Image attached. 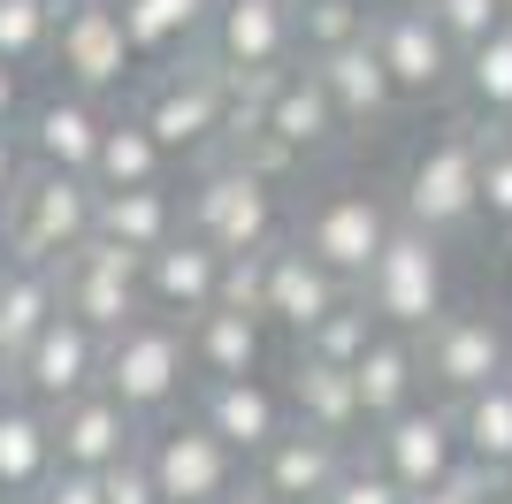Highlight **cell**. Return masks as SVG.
I'll list each match as a JSON object with an SVG mask.
<instances>
[{"label":"cell","mask_w":512,"mask_h":504,"mask_svg":"<svg viewBox=\"0 0 512 504\" xmlns=\"http://www.w3.org/2000/svg\"><path fill=\"white\" fill-rule=\"evenodd\" d=\"M184 230H192L199 245H214L222 260H237V252H268V245H283V184L253 176V168L222 146L214 161H199V176H192Z\"/></svg>","instance_id":"obj_1"},{"label":"cell","mask_w":512,"mask_h":504,"mask_svg":"<svg viewBox=\"0 0 512 504\" xmlns=\"http://www.w3.org/2000/svg\"><path fill=\"white\" fill-rule=\"evenodd\" d=\"M360 298L367 314L383 321V329L398 336H421L428 321L451 306V275H444V237L413 230V222H398V230L383 237V252L367 260L360 275Z\"/></svg>","instance_id":"obj_2"},{"label":"cell","mask_w":512,"mask_h":504,"mask_svg":"<svg viewBox=\"0 0 512 504\" xmlns=\"http://www.w3.org/2000/svg\"><path fill=\"white\" fill-rule=\"evenodd\" d=\"M184 382H192V344H184V321L169 314H138L130 329L107 336V367H100V390L123 405L130 420L146 413H169L184 398Z\"/></svg>","instance_id":"obj_3"},{"label":"cell","mask_w":512,"mask_h":504,"mask_svg":"<svg viewBox=\"0 0 512 504\" xmlns=\"http://www.w3.org/2000/svg\"><path fill=\"white\" fill-rule=\"evenodd\" d=\"M398 222L428 237H451L482 222V123H451L444 138H428L406 168V191H398Z\"/></svg>","instance_id":"obj_4"},{"label":"cell","mask_w":512,"mask_h":504,"mask_svg":"<svg viewBox=\"0 0 512 504\" xmlns=\"http://www.w3.org/2000/svg\"><path fill=\"white\" fill-rule=\"evenodd\" d=\"M92 207H100L92 176H62V168H23V184L8 191V207H0V230H8L16 260L62 268L69 252L92 237Z\"/></svg>","instance_id":"obj_5"},{"label":"cell","mask_w":512,"mask_h":504,"mask_svg":"<svg viewBox=\"0 0 512 504\" xmlns=\"http://www.w3.org/2000/svg\"><path fill=\"white\" fill-rule=\"evenodd\" d=\"M138 123L161 138L169 161H184V153H192V161H214V153L230 146V77L214 62L169 69V77L138 100Z\"/></svg>","instance_id":"obj_6"},{"label":"cell","mask_w":512,"mask_h":504,"mask_svg":"<svg viewBox=\"0 0 512 504\" xmlns=\"http://www.w3.org/2000/svg\"><path fill=\"white\" fill-rule=\"evenodd\" d=\"M54 283H62V314H77L100 336L130 329V321L146 314V260L123 252V245H107V237H85V245L54 268Z\"/></svg>","instance_id":"obj_7"},{"label":"cell","mask_w":512,"mask_h":504,"mask_svg":"<svg viewBox=\"0 0 512 504\" xmlns=\"http://www.w3.org/2000/svg\"><path fill=\"white\" fill-rule=\"evenodd\" d=\"M512 375V344L490 314H474V306H444V314L421 329V382L444 390V405L474 398L482 382Z\"/></svg>","instance_id":"obj_8"},{"label":"cell","mask_w":512,"mask_h":504,"mask_svg":"<svg viewBox=\"0 0 512 504\" xmlns=\"http://www.w3.org/2000/svg\"><path fill=\"white\" fill-rule=\"evenodd\" d=\"M46 62L62 69L77 92H92V100L123 92L130 69H138L123 8H115V0H62V23H54V54H46Z\"/></svg>","instance_id":"obj_9"},{"label":"cell","mask_w":512,"mask_h":504,"mask_svg":"<svg viewBox=\"0 0 512 504\" xmlns=\"http://www.w3.org/2000/svg\"><path fill=\"white\" fill-rule=\"evenodd\" d=\"M299 54V16L291 0H214L207 16V62L222 77H276Z\"/></svg>","instance_id":"obj_10"},{"label":"cell","mask_w":512,"mask_h":504,"mask_svg":"<svg viewBox=\"0 0 512 504\" xmlns=\"http://www.w3.org/2000/svg\"><path fill=\"white\" fill-rule=\"evenodd\" d=\"M138 443H146V466H153V482H161V504H222L237 489V451L199 413L169 420V428H153Z\"/></svg>","instance_id":"obj_11"},{"label":"cell","mask_w":512,"mask_h":504,"mask_svg":"<svg viewBox=\"0 0 512 504\" xmlns=\"http://www.w3.org/2000/svg\"><path fill=\"white\" fill-rule=\"evenodd\" d=\"M390 230H398V207H383V199H375V191H360V184H344V191H329V199L299 222V245L314 252L329 275H344V283L360 291L367 260L383 252Z\"/></svg>","instance_id":"obj_12"},{"label":"cell","mask_w":512,"mask_h":504,"mask_svg":"<svg viewBox=\"0 0 512 504\" xmlns=\"http://www.w3.org/2000/svg\"><path fill=\"white\" fill-rule=\"evenodd\" d=\"M100 367H107V336L85 329L77 314H54L31 344H23L16 382H23V398H31V405H46V413H54V405L100 390Z\"/></svg>","instance_id":"obj_13"},{"label":"cell","mask_w":512,"mask_h":504,"mask_svg":"<svg viewBox=\"0 0 512 504\" xmlns=\"http://www.w3.org/2000/svg\"><path fill=\"white\" fill-rule=\"evenodd\" d=\"M367 46L383 54L398 100H436L444 84H459V54H451V39L436 31L428 8H398V0L375 8V16H367Z\"/></svg>","instance_id":"obj_14"},{"label":"cell","mask_w":512,"mask_h":504,"mask_svg":"<svg viewBox=\"0 0 512 504\" xmlns=\"http://www.w3.org/2000/svg\"><path fill=\"white\" fill-rule=\"evenodd\" d=\"M344 298H352V283H344V275H329L314 252L299 245V237L268 245V268H260V321H268V329L314 336L321 321L344 306Z\"/></svg>","instance_id":"obj_15"},{"label":"cell","mask_w":512,"mask_h":504,"mask_svg":"<svg viewBox=\"0 0 512 504\" xmlns=\"http://www.w3.org/2000/svg\"><path fill=\"white\" fill-rule=\"evenodd\" d=\"M459 459H467V451H459V420H451V405H406L398 420L375 428V466H383L406 497L436 489Z\"/></svg>","instance_id":"obj_16"},{"label":"cell","mask_w":512,"mask_h":504,"mask_svg":"<svg viewBox=\"0 0 512 504\" xmlns=\"http://www.w3.org/2000/svg\"><path fill=\"white\" fill-rule=\"evenodd\" d=\"M100 130H107V107L92 100V92H77V84H62V92H46L31 115L16 123L23 153H31V168H62V176H92V153H100Z\"/></svg>","instance_id":"obj_17"},{"label":"cell","mask_w":512,"mask_h":504,"mask_svg":"<svg viewBox=\"0 0 512 504\" xmlns=\"http://www.w3.org/2000/svg\"><path fill=\"white\" fill-rule=\"evenodd\" d=\"M253 466H260L253 482L268 489L276 504H321V497H329V482L352 466V443L314 436V428H299V420H283V436L268 443Z\"/></svg>","instance_id":"obj_18"},{"label":"cell","mask_w":512,"mask_h":504,"mask_svg":"<svg viewBox=\"0 0 512 504\" xmlns=\"http://www.w3.org/2000/svg\"><path fill=\"white\" fill-rule=\"evenodd\" d=\"M253 130L283 138V146L306 161V153H321V146H329V138L344 130V115L329 107L321 77L299 62V69H276V77H268V92H260V107H253ZM237 138H245V130H237Z\"/></svg>","instance_id":"obj_19"},{"label":"cell","mask_w":512,"mask_h":504,"mask_svg":"<svg viewBox=\"0 0 512 504\" xmlns=\"http://www.w3.org/2000/svg\"><path fill=\"white\" fill-rule=\"evenodd\" d=\"M199 420L230 443L237 459H260V451L283 436L291 405H283V390H268L260 375H222V382H207V390H199Z\"/></svg>","instance_id":"obj_20"},{"label":"cell","mask_w":512,"mask_h":504,"mask_svg":"<svg viewBox=\"0 0 512 504\" xmlns=\"http://www.w3.org/2000/svg\"><path fill=\"white\" fill-rule=\"evenodd\" d=\"M214 298H222V252L214 245H199L192 230H176L161 252H146V306L153 314H207Z\"/></svg>","instance_id":"obj_21"},{"label":"cell","mask_w":512,"mask_h":504,"mask_svg":"<svg viewBox=\"0 0 512 504\" xmlns=\"http://www.w3.org/2000/svg\"><path fill=\"white\" fill-rule=\"evenodd\" d=\"M46 420H54V459H62V466H85V474L115 466L130 443H138V420L107 398V390H85V398L54 405Z\"/></svg>","instance_id":"obj_22"},{"label":"cell","mask_w":512,"mask_h":504,"mask_svg":"<svg viewBox=\"0 0 512 504\" xmlns=\"http://www.w3.org/2000/svg\"><path fill=\"white\" fill-rule=\"evenodd\" d=\"M306 69L321 77V92H329V107L344 115V130L352 123H383V115H398V84H390L383 54L367 39L337 46V54H306Z\"/></svg>","instance_id":"obj_23"},{"label":"cell","mask_w":512,"mask_h":504,"mask_svg":"<svg viewBox=\"0 0 512 504\" xmlns=\"http://www.w3.org/2000/svg\"><path fill=\"white\" fill-rule=\"evenodd\" d=\"M352 390H360L367 428H383V420H398L406 405H421V344L398 336V329H383L360 359H352Z\"/></svg>","instance_id":"obj_24"},{"label":"cell","mask_w":512,"mask_h":504,"mask_svg":"<svg viewBox=\"0 0 512 504\" xmlns=\"http://www.w3.org/2000/svg\"><path fill=\"white\" fill-rule=\"evenodd\" d=\"M184 344H192V375H207V382L260 375V359H268V321L245 314V306H207V314L184 321Z\"/></svg>","instance_id":"obj_25"},{"label":"cell","mask_w":512,"mask_h":504,"mask_svg":"<svg viewBox=\"0 0 512 504\" xmlns=\"http://www.w3.org/2000/svg\"><path fill=\"white\" fill-rule=\"evenodd\" d=\"M100 191V184H92ZM184 230V207H176L169 184H138V191H100V207H92V237H107V245L123 252H161L169 237Z\"/></svg>","instance_id":"obj_26"},{"label":"cell","mask_w":512,"mask_h":504,"mask_svg":"<svg viewBox=\"0 0 512 504\" xmlns=\"http://www.w3.org/2000/svg\"><path fill=\"white\" fill-rule=\"evenodd\" d=\"M283 405H291V420L299 428H314V436H337L352 443L367 428L360 420V390H352V367H329V359H291V390H283Z\"/></svg>","instance_id":"obj_27"},{"label":"cell","mask_w":512,"mask_h":504,"mask_svg":"<svg viewBox=\"0 0 512 504\" xmlns=\"http://www.w3.org/2000/svg\"><path fill=\"white\" fill-rule=\"evenodd\" d=\"M54 466L62 459H54V420H46V405L16 398L0 413V497H31Z\"/></svg>","instance_id":"obj_28"},{"label":"cell","mask_w":512,"mask_h":504,"mask_svg":"<svg viewBox=\"0 0 512 504\" xmlns=\"http://www.w3.org/2000/svg\"><path fill=\"white\" fill-rule=\"evenodd\" d=\"M92 184L100 191H138V184H169V153L138 123V107L130 115H107L100 130V153H92Z\"/></svg>","instance_id":"obj_29"},{"label":"cell","mask_w":512,"mask_h":504,"mask_svg":"<svg viewBox=\"0 0 512 504\" xmlns=\"http://www.w3.org/2000/svg\"><path fill=\"white\" fill-rule=\"evenodd\" d=\"M62 314V283L39 260H16L8 283H0V359H23V344Z\"/></svg>","instance_id":"obj_30"},{"label":"cell","mask_w":512,"mask_h":504,"mask_svg":"<svg viewBox=\"0 0 512 504\" xmlns=\"http://www.w3.org/2000/svg\"><path fill=\"white\" fill-rule=\"evenodd\" d=\"M451 420H459V451H467L474 466L512 474V375H497V382H482L474 398H459Z\"/></svg>","instance_id":"obj_31"},{"label":"cell","mask_w":512,"mask_h":504,"mask_svg":"<svg viewBox=\"0 0 512 504\" xmlns=\"http://www.w3.org/2000/svg\"><path fill=\"white\" fill-rule=\"evenodd\" d=\"M115 8H123V31L138 46V62H161L176 46H192L214 16V0H115Z\"/></svg>","instance_id":"obj_32"},{"label":"cell","mask_w":512,"mask_h":504,"mask_svg":"<svg viewBox=\"0 0 512 504\" xmlns=\"http://www.w3.org/2000/svg\"><path fill=\"white\" fill-rule=\"evenodd\" d=\"M459 92H467V107L482 115V123L512 115V16L497 23L482 46H467V54H459Z\"/></svg>","instance_id":"obj_33"},{"label":"cell","mask_w":512,"mask_h":504,"mask_svg":"<svg viewBox=\"0 0 512 504\" xmlns=\"http://www.w3.org/2000/svg\"><path fill=\"white\" fill-rule=\"evenodd\" d=\"M54 23H62V0H0V62L31 69L54 54Z\"/></svg>","instance_id":"obj_34"},{"label":"cell","mask_w":512,"mask_h":504,"mask_svg":"<svg viewBox=\"0 0 512 504\" xmlns=\"http://www.w3.org/2000/svg\"><path fill=\"white\" fill-rule=\"evenodd\" d=\"M375 336H383V321L367 314V298L352 291V298H344V306L321 321L314 336H299V352H306V359H329V367H352V359H360Z\"/></svg>","instance_id":"obj_35"},{"label":"cell","mask_w":512,"mask_h":504,"mask_svg":"<svg viewBox=\"0 0 512 504\" xmlns=\"http://www.w3.org/2000/svg\"><path fill=\"white\" fill-rule=\"evenodd\" d=\"M299 16V54H337V46H352V39H367V0H299L291 8Z\"/></svg>","instance_id":"obj_36"},{"label":"cell","mask_w":512,"mask_h":504,"mask_svg":"<svg viewBox=\"0 0 512 504\" xmlns=\"http://www.w3.org/2000/svg\"><path fill=\"white\" fill-rule=\"evenodd\" d=\"M428 16H436V31L451 39V54H467V46H482L497 23L512 16V0H428Z\"/></svg>","instance_id":"obj_37"},{"label":"cell","mask_w":512,"mask_h":504,"mask_svg":"<svg viewBox=\"0 0 512 504\" xmlns=\"http://www.w3.org/2000/svg\"><path fill=\"white\" fill-rule=\"evenodd\" d=\"M482 214L497 230H512V146L482 123Z\"/></svg>","instance_id":"obj_38"},{"label":"cell","mask_w":512,"mask_h":504,"mask_svg":"<svg viewBox=\"0 0 512 504\" xmlns=\"http://www.w3.org/2000/svg\"><path fill=\"white\" fill-rule=\"evenodd\" d=\"M100 497L107 504H161V482H153V466H146V443H130L115 466H100Z\"/></svg>","instance_id":"obj_39"},{"label":"cell","mask_w":512,"mask_h":504,"mask_svg":"<svg viewBox=\"0 0 512 504\" xmlns=\"http://www.w3.org/2000/svg\"><path fill=\"white\" fill-rule=\"evenodd\" d=\"M321 504H413V497H406L398 482H390V474H383L375 459H352V466L337 474V482H329V497H321Z\"/></svg>","instance_id":"obj_40"},{"label":"cell","mask_w":512,"mask_h":504,"mask_svg":"<svg viewBox=\"0 0 512 504\" xmlns=\"http://www.w3.org/2000/svg\"><path fill=\"white\" fill-rule=\"evenodd\" d=\"M490 497H497V474H490V466H474V459H459L444 482L421 489L413 504H490Z\"/></svg>","instance_id":"obj_41"},{"label":"cell","mask_w":512,"mask_h":504,"mask_svg":"<svg viewBox=\"0 0 512 504\" xmlns=\"http://www.w3.org/2000/svg\"><path fill=\"white\" fill-rule=\"evenodd\" d=\"M31 504H107V497H100V474H85V466H54V474L31 489Z\"/></svg>","instance_id":"obj_42"},{"label":"cell","mask_w":512,"mask_h":504,"mask_svg":"<svg viewBox=\"0 0 512 504\" xmlns=\"http://www.w3.org/2000/svg\"><path fill=\"white\" fill-rule=\"evenodd\" d=\"M23 168H31V153H23L16 130H0V207H8V191L23 184Z\"/></svg>","instance_id":"obj_43"},{"label":"cell","mask_w":512,"mask_h":504,"mask_svg":"<svg viewBox=\"0 0 512 504\" xmlns=\"http://www.w3.org/2000/svg\"><path fill=\"white\" fill-rule=\"evenodd\" d=\"M16 115H23V69L0 62V130H16Z\"/></svg>","instance_id":"obj_44"},{"label":"cell","mask_w":512,"mask_h":504,"mask_svg":"<svg viewBox=\"0 0 512 504\" xmlns=\"http://www.w3.org/2000/svg\"><path fill=\"white\" fill-rule=\"evenodd\" d=\"M23 398V382H16V359H0V413Z\"/></svg>","instance_id":"obj_45"},{"label":"cell","mask_w":512,"mask_h":504,"mask_svg":"<svg viewBox=\"0 0 512 504\" xmlns=\"http://www.w3.org/2000/svg\"><path fill=\"white\" fill-rule=\"evenodd\" d=\"M222 504H276V497H268V489H260V482H237V489H230V497H222Z\"/></svg>","instance_id":"obj_46"},{"label":"cell","mask_w":512,"mask_h":504,"mask_svg":"<svg viewBox=\"0 0 512 504\" xmlns=\"http://www.w3.org/2000/svg\"><path fill=\"white\" fill-rule=\"evenodd\" d=\"M8 268H16V245H8V230H0V283H8Z\"/></svg>","instance_id":"obj_47"},{"label":"cell","mask_w":512,"mask_h":504,"mask_svg":"<svg viewBox=\"0 0 512 504\" xmlns=\"http://www.w3.org/2000/svg\"><path fill=\"white\" fill-rule=\"evenodd\" d=\"M490 504H512V474H497V497Z\"/></svg>","instance_id":"obj_48"},{"label":"cell","mask_w":512,"mask_h":504,"mask_svg":"<svg viewBox=\"0 0 512 504\" xmlns=\"http://www.w3.org/2000/svg\"><path fill=\"white\" fill-rule=\"evenodd\" d=\"M490 130H497V138H505V146H512V115H497V123H490Z\"/></svg>","instance_id":"obj_49"},{"label":"cell","mask_w":512,"mask_h":504,"mask_svg":"<svg viewBox=\"0 0 512 504\" xmlns=\"http://www.w3.org/2000/svg\"><path fill=\"white\" fill-rule=\"evenodd\" d=\"M398 8H428V0H398Z\"/></svg>","instance_id":"obj_50"},{"label":"cell","mask_w":512,"mask_h":504,"mask_svg":"<svg viewBox=\"0 0 512 504\" xmlns=\"http://www.w3.org/2000/svg\"><path fill=\"white\" fill-rule=\"evenodd\" d=\"M0 504H31V497H0Z\"/></svg>","instance_id":"obj_51"},{"label":"cell","mask_w":512,"mask_h":504,"mask_svg":"<svg viewBox=\"0 0 512 504\" xmlns=\"http://www.w3.org/2000/svg\"><path fill=\"white\" fill-rule=\"evenodd\" d=\"M291 8H299V0H291Z\"/></svg>","instance_id":"obj_52"}]
</instances>
